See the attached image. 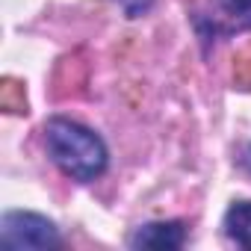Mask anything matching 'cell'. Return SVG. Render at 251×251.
I'll return each mask as SVG.
<instances>
[{"label":"cell","mask_w":251,"mask_h":251,"mask_svg":"<svg viewBox=\"0 0 251 251\" xmlns=\"http://www.w3.org/2000/svg\"><path fill=\"white\" fill-rule=\"evenodd\" d=\"M45 142L53 163L74 180H95L106 169V145L98 133L68 118H50L45 124Z\"/></svg>","instance_id":"cell-1"},{"label":"cell","mask_w":251,"mask_h":251,"mask_svg":"<svg viewBox=\"0 0 251 251\" xmlns=\"http://www.w3.org/2000/svg\"><path fill=\"white\" fill-rule=\"evenodd\" d=\"M0 242L3 248H56L59 230L50 219L39 213H6L0 222Z\"/></svg>","instance_id":"cell-2"},{"label":"cell","mask_w":251,"mask_h":251,"mask_svg":"<svg viewBox=\"0 0 251 251\" xmlns=\"http://www.w3.org/2000/svg\"><path fill=\"white\" fill-rule=\"evenodd\" d=\"M186 242V230L180 222H154L133 233V248H180Z\"/></svg>","instance_id":"cell-3"},{"label":"cell","mask_w":251,"mask_h":251,"mask_svg":"<svg viewBox=\"0 0 251 251\" xmlns=\"http://www.w3.org/2000/svg\"><path fill=\"white\" fill-rule=\"evenodd\" d=\"M225 233L233 242L251 248V201H236L225 213Z\"/></svg>","instance_id":"cell-4"},{"label":"cell","mask_w":251,"mask_h":251,"mask_svg":"<svg viewBox=\"0 0 251 251\" xmlns=\"http://www.w3.org/2000/svg\"><path fill=\"white\" fill-rule=\"evenodd\" d=\"M115 3L124 9V15H130V18H139V15H145V12L154 6V0H115Z\"/></svg>","instance_id":"cell-5"},{"label":"cell","mask_w":251,"mask_h":251,"mask_svg":"<svg viewBox=\"0 0 251 251\" xmlns=\"http://www.w3.org/2000/svg\"><path fill=\"white\" fill-rule=\"evenodd\" d=\"M225 6H227L230 15H236L245 27H251V0H225Z\"/></svg>","instance_id":"cell-6"}]
</instances>
